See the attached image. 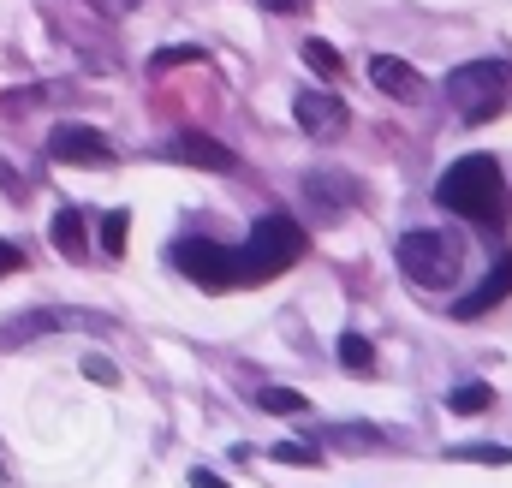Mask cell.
I'll return each instance as SVG.
<instances>
[{"label": "cell", "instance_id": "cell-16", "mask_svg": "<svg viewBox=\"0 0 512 488\" xmlns=\"http://www.w3.org/2000/svg\"><path fill=\"white\" fill-rule=\"evenodd\" d=\"M256 405H262V411H304V393H292V387H262Z\"/></svg>", "mask_w": 512, "mask_h": 488}, {"label": "cell", "instance_id": "cell-6", "mask_svg": "<svg viewBox=\"0 0 512 488\" xmlns=\"http://www.w3.org/2000/svg\"><path fill=\"white\" fill-rule=\"evenodd\" d=\"M48 155H54V161H66V167H108V161H114L108 137H102V131H90V125H54Z\"/></svg>", "mask_w": 512, "mask_h": 488}, {"label": "cell", "instance_id": "cell-1", "mask_svg": "<svg viewBox=\"0 0 512 488\" xmlns=\"http://www.w3.org/2000/svg\"><path fill=\"white\" fill-rule=\"evenodd\" d=\"M435 203L453 209L459 221L471 227H501L507 221V179H501V161L495 155H465L441 173L435 185Z\"/></svg>", "mask_w": 512, "mask_h": 488}, {"label": "cell", "instance_id": "cell-19", "mask_svg": "<svg viewBox=\"0 0 512 488\" xmlns=\"http://www.w3.org/2000/svg\"><path fill=\"white\" fill-rule=\"evenodd\" d=\"M191 60H203V54L197 48H161L155 54V66H191Z\"/></svg>", "mask_w": 512, "mask_h": 488}, {"label": "cell", "instance_id": "cell-3", "mask_svg": "<svg viewBox=\"0 0 512 488\" xmlns=\"http://www.w3.org/2000/svg\"><path fill=\"white\" fill-rule=\"evenodd\" d=\"M447 96L471 125L495 120L512 102V60H471V66L447 72Z\"/></svg>", "mask_w": 512, "mask_h": 488}, {"label": "cell", "instance_id": "cell-9", "mask_svg": "<svg viewBox=\"0 0 512 488\" xmlns=\"http://www.w3.org/2000/svg\"><path fill=\"white\" fill-rule=\"evenodd\" d=\"M173 161H191V167H203V173H233V167H239V155H233L227 143H215V137H197V131L173 137Z\"/></svg>", "mask_w": 512, "mask_h": 488}, {"label": "cell", "instance_id": "cell-10", "mask_svg": "<svg viewBox=\"0 0 512 488\" xmlns=\"http://www.w3.org/2000/svg\"><path fill=\"white\" fill-rule=\"evenodd\" d=\"M370 84L387 90V96H411V90H417V72H411L405 60H393V54H376V60H370Z\"/></svg>", "mask_w": 512, "mask_h": 488}, {"label": "cell", "instance_id": "cell-2", "mask_svg": "<svg viewBox=\"0 0 512 488\" xmlns=\"http://www.w3.org/2000/svg\"><path fill=\"white\" fill-rule=\"evenodd\" d=\"M304 227L298 221H280V215H268V221H256L245 250H239V286L245 280H274V274H286V268H298L304 262Z\"/></svg>", "mask_w": 512, "mask_h": 488}, {"label": "cell", "instance_id": "cell-13", "mask_svg": "<svg viewBox=\"0 0 512 488\" xmlns=\"http://www.w3.org/2000/svg\"><path fill=\"white\" fill-rule=\"evenodd\" d=\"M447 405H453L459 417H471V411H489V387H483V381H465V387H453V393H447Z\"/></svg>", "mask_w": 512, "mask_h": 488}, {"label": "cell", "instance_id": "cell-15", "mask_svg": "<svg viewBox=\"0 0 512 488\" xmlns=\"http://www.w3.org/2000/svg\"><path fill=\"white\" fill-rule=\"evenodd\" d=\"M126 233H131V215H126V209H114V215L102 221V250H108V256H120V250H126Z\"/></svg>", "mask_w": 512, "mask_h": 488}, {"label": "cell", "instance_id": "cell-21", "mask_svg": "<svg viewBox=\"0 0 512 488\" xmlns=\"http://www.w3.org/2000/svg\"><path fill=\"white\" fill-rule=\"evenodd\" d=\"M191 488H227L215 471H191Z\"/></svg>", "mask_w": 512, "mask_h": 488}, {"label": "cell", "instance_id": "cell-4", "mask_svg": "<svg viewBox=\"0 0 512 488\" xmlns=\"http://www.w3.org/2000/svg\"><path fill=\"white\" fill-rule=\"evenodd\" d=\"M399 268H405V280L411 286H429V292H441V286H453L459 280V268H465V250L459 239H447V233H405L399 239Z\"/></svg>", "mask_w": 512, "mask_h": 488}, {"label": "cell", "instance_id": "cell-5", "mask_svg": "<svg viewBox=\"0 0 512 488\" xmlns=\"http://www.w3.org/2000/svg\"><path fill=\"white\" fill-rule=\"evenodd\" d=\"M179 268L197 286H209V292L239 286V250H227V244H215V239H185L179 244Z\"/></svg>", "mask_w": 512, "mask_h": 488}, {"label": "cell", "instance_id": "cell-20", "mask_svg": "<svg viewBox=\"0 0 512 488\" xmlns=\"http://www.w3.org/2000/svg\"><path fill=\"white\" fill-rule=\"evenodd\" d=\"M18 268H24V256H18V244H6V239H0V280H6V274H18Z\"/></svg>", "mask_w": 512, "mask_h": 488}, {"label": "cell", "instance_id": "cell-7", "mask_svg": "<svg viewBox=\"0 0 512 488\" xmlns=\"http://www.w3.org/2000/svg\"><path fill=\"white\" fill-rule=\"evenodd\" d=\"M292 108H298V125H304L310 137H340V131H346V102H340V96L304 90V96H298Z\"/></svg>", "mask_w": 512, "mask_h": 488}, {"label": "cell", "instance_id": "cell-14", "mask_svg": "<svg viewBox=\"0 0 512 488\" xmlns=\"http://www.w3.org/2000/svg\"><path fill=\"white\" fill-rule=\"evenodd\" d=\"M304 66L322 72V78H340V54H334L328 42H304Z\"/></svg>", "mask_w": 512, "mask_h": 488}, {"label": "cell", "instance_id": "cell-22", "mask_svg": "<svg viewBox=\"0 0 512 488\" xmlns=\"http://www.w3.org/2000/svg\"><path fill=\"white\" fill-rule=\"evenodd\" d=\"M262 6H268V12H292V0H262Z\"/></svg>", "mask_w": 512, "mask_h": 488}, {"label": "cell", "instance_id": "cell-11", "mask_svg": "<svg viewBox=\"0 0 512 488\" xmlns=\"http://www.w3.org/2000/svg\"><path fill=\"white\" fill-rule=\"evenodd\" d=\"M48 239L60 244L66 256H84V250H90V244H84V215H78V209H60L54 227H48Z\"/></svg>", "mask_w": 512, "mask_h": 488}, {"label": "cell", "instance_id": "cell-8", "mask_svg": "<svg viewBox=\"0 0 512 488\" xmlns=\"http://www.w3.org/2000/svg\"><path fill=\"white\" fill-rule=\"evenodd\" d=\"M501 298H512V250H501V262L489 268V280H483L471 298H459V304H453V316H465V322H471V316H489Z\"/></svg>", "mask_w": 512, "mask_h": 488}, {"label": "cell", "instance_id": "cell-17", "mask_svg": "<svg viewBox=\"0 0 512 488\" xmlns=\"http://www.w3.org/2000/svg\"><path fill=\"white\" fill-rule=\"evenodd\" d=\"M84 375H90V381H102V387H114V381H120V369L108 364V358H84Z\"/></svg>", "mask_w": 512, "mask_h": 488}, {"label": "cell", "instance_id": "cell-12", "mask_svg": "<svg viewBox=\"0 0 512 488\" xmlns=\"http://www.w3.org/2000/svg\"><path fill=\"white\" fill-rule=\"evenodd\" d=\"M340 364L352 369V375H364V369L376 364V352H370V340H364V334H340Z\"/></svg>", "mask_w": 512, "mask_h": 488}, {"label": "cell", "instance_id": "cell-18", "mask_svg": "<svg viewBox=\"0 0 512 488\" xmlns=\"http://www.w3.org/2000/svg\"><path fill=\"white\" fill-rule=\"evenodd\" d=\"M274 459L280 465H322V453H310V447H274Z\"/></svg>", "mask_w": 512, "mask_h": 488}]
</instances>
